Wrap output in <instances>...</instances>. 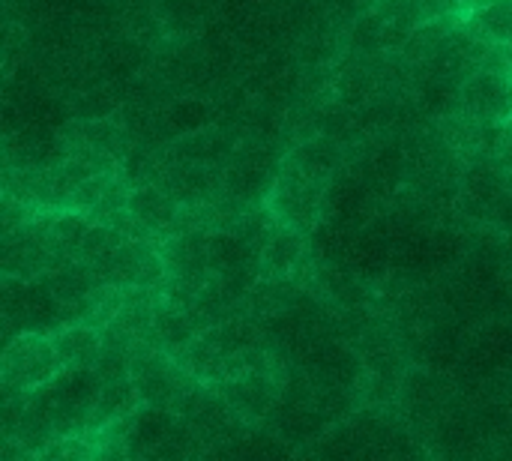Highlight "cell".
I'll list each match as a JSON object with an SVG mask.
<instances>
[{"label":"cell","instance_id":"obj_4","mask_svg":"<svg viewBox=\"0 0 512 461\" xmlns=\"http://www.w3.org/2000/svg\"><path fill=\"white\" fill-rule=\"evenodd\" d=\"M0 315H3L6 342L27 336V333L51 336L54 330L66 327V306H60L42 282H27V279L3 276Z\"/></svg>","mask_w":512,"mask_h":461},{"label":"cell","instance_id":"obj_15","mask_svg":"<svg viewBox=\"0 0 512 461\" xmlns=\"http://www.w3.org/2000/svg\"><path fill=\"white\" fill-rule=\"evenodd\" d=\"M240 147V141L222 129V126H207L198 129L192 135H183L177 141H168L165 156L168 162H195V165H213V168H225L234 156V150Z\"/></svg>","mask_w":512,"mask_h":461},{"label":"cell","instance_id":"obj_17","mask_svg":"<svg viewBox=\"0 0 512 461\" xmlns=\"http://www.w3.org/2000/svg\"><path fill=\"white\" fill-rule=\"evenodd\" d=\"M48 288V294L60 303V306H84L99 288V276L93 273L90 264L84 261H72L66 267H57L51 273H45L42 279H36Z\"/></svg>","mask_w":512,"mask_h":461},{"label":"cell","instance_id":"obj_16","mask_svg":"<svg viewBox=\"0 0 512 461\" xmlns=\"http://www.w3.org/2000/svg\"><path fill=\"white\" fill-rule=\"evenodd\" d=\"M306 264V234L279 225L261 246V279H300Z\"/></svg>","mask_w":512,"mask_h":461},{"label":"cell","instance_id":"obj_21","mask_svg":"<svg viewBox=\"0 0 512 461\" xmlns=\"http://www.w3.org/2000/svg\"><path fill=\"white\" fill-rule=\"evenodd\" d=\"M459 21H465V18H459V15H441V18H432V21L420 24L408 36L405 48L399 51L402 60L411 63V66H426L447 45V39L453 36V30L459 27Z\"/></svg>","mask_w":512,"mask_h":461},{"label":"cell","instance_id":"obj_14","mask_svg":"<svg viewBox=\"0 0 512 461\" xmlns=\"http://www.w3.org/2000/svg\"><path fill=\"white\" fill-rule=\"evenodd\" d=\"M183 207L159 186L153 183H141L132 186L129 195V216L135 219V225L141 228L144 240L150 243H162L168 237L177 234V222H180Z\"/></svg>","mask_w":512,"mask_h":461},{"label":"cell","instance_id":"obj_18","mask_svg":"<svg viewBox=\"0 0 512 461\" xmlns=\"http://www.w3.org/2000/svg\"><path fill=\"white\" fill-rule=\"evenodd\" d=\"M141 408V396L132 384V378H120V381H102L99 396L93 402L90 411V423H87V435L99 432L111 423H120L126 417H132Z\"/></svg>","mask_w":512,"mask_h":461},{"label":"cell","instance_id":"obj_12","mask_svg":"<svg viewBox=\"0 0 512 461\" xmlns=\"http://www.w3.org/2000/svg\"><path fill=\"white\" fill-rule=\"evenodd\" d=\"M459 108L483 126H507L512 120V75L474 72L459 90Z\"/></svg>","mask_w":512,"mask_h":461},{"label":"cell","instance_id":"obj_5","mask_svg":"<svg viewBox=\"0 0 512 461\" xmlns=\"http://www.w3.org/2000/svg\"><path fill=\"white\" fill-rule=\"evenodd\" d=\"M285 153L264 141H240L231 162L225 165V198L243 207L267 204V195L282 171Z\"/></svg>","mask_w":512,"mask_h":461},{"label":"cell","instance_id":"obj_6","mask_svg":"<svg viewBox=\"0 0 512 461\" xmlns=\"http://www.w3.org/2000/svg\"><path fill=\"white\" fill-rule=\"evenodd\" d=\"M3 276L36 282L45 273L66 267L54 240H51V213L36 216L33 222L3 234Z\"/></svg>","mask_w":512,"mask_h":461},{"label":"cell","instance_id":"obj_8","mask_svg":"<svg viewBox=\"0 0 512 461\" xmlns=\"http://www.w3.org/2000/svg\"><path fill=\"white\" fill-rule=\"evenodd\" d=\"M285 381H288V366L276 357L270 366H261L240 378L213 384V390L231 405V411L246 426H258L276 411V405L285 393Z\"/></svg>","mask_w":512,"mask_h":461},{"label":"cell","instance_id":"obj_1","mask_svg":"<svg viewBox=\"0 0 512 461\" xmlns=\"http://www.w3.org/2000/svg\"><path fill=\"white\" fill-rule=\"evenodd\" d=\"M204 441L192 432V426L171 411L138 408L129 426V456L132 461H204Z\"/></svg>","mask_w":512,"mask_h":461},{"label":"cell","instance_id":"obj_22","mask_svg":"<svg viewBox=\"0 0 512 461\" xmlns=\"http://www.w3.org/2000/svg\"><path fill=\"white\" fill-rule=\"evenodd\" d=\"M489 159H492V162H495V168L504 174L507 186H512V126L510 123L501 129V135H498V141H495V147H492V156H489Z\"/></svg>","mask_w":512,"mask_h":461},{"label":"cell","instance_id":"obj_9","mask_svg":"<svg viewBox=\"0 0 512 461\" xmlns=\"http://www.w3.org/2000/svg\"><path fill=\"white\" fill-rule=\"evenodd\" d=\"M93 273L102 285L114 288H147L159 291L165 285V261L159 243L150 240H126L111 255L93 264Z\"/></svg>","mask_w":512,"mask_h":461},{"label":"cell","instance_id":"obj_20","mask_svg":"<svg viewBox=\"0 0 512 461\" xmlns=\"http://www.w3.org/2000/svg\"><path fill=\"white\" fill-rule=\"evenodd\" d=\"M285 159L294 162L297 168H303L306 174H315V177L333 183V177L342 165V144L330 135H315V138H306L297 147H291L285 153Z\"/></svg>","mask_w":512,"mask_h":461},{"label":"cell","instance_id":"obj_25","mask_svg":"<svg viewBox=\"0 0 512 461\" xmlns=\"http://www.w3.org/2000/svg\"><path fill=\"white\" fill-rule=\"evenodd\" d=\"M330 3H336V6H351V3H357V0H330Z\"/></svg>","mask_w":512,"mask_h":461},{"label":"cell","instance_id":"obj_2","mask_svg":"<svg viewBox=\"0 0 512 461\" xmlns=\"http://www.w3.org/2000/svg\"><path fill=\"white\" fill-rule=\"evenodd\" d=\"M129 378L144 408H159L171 414H180L189 396L198 390V381L168 351L159 348H138L129 363Z\"/></svg>","mask_w":512,"mask_h":461},{"label":"cell","instance_id":"obj_13","mask_svg":"<svg viewBox=\"0 0 512 461\" xmlns=\"http://www.w3.org/2000/svg\"><path fill=\"white\" fill-rule=\"evenodd\" d=\"M504 192H507V180L489 156L468 162L456 186V210L471 222L489 225L492 210Z\"/></svg>","mask_w":512,"mask_h":461},{"label":"cell","instance_id":"obj_3","mask_svg":"<svg viewBox=\"0 0 512 461\" xmlns=\"http://www.w3.org/2000/svg\"><path fill=\"white\" fill-rule=\"evenodd\" d=\"M330 180L306 174L294 162H282V171L267 195V210L279 225H288L300 234H312L321 222L324 201H327Z\"/></svg>","mask_w":512,"mask_h":461},{"label":"cell","instance_id":"obj_7","mask_svg":"<svg viewBox=\"0 0 512 461\" xmlns=\"http://www.w3.org/2000/svg\"><path fill=\"white\" fill-rule=\"evenodd\" d=\"M63 372V363L51 345V336L27 333L6 342L0 357V387L9 393H33L54 381Z\"/></svg>","mask_w":512,"mask_h":461},{"label":"cell","instance_id":"obj_26","mask_svg":"<svg viewBox=\"0 0 512 461\" xmlns=\"http://www.w3.org/2000/svg\"><path fill=\"white\" fill-rule=\"evenodd\" d=\"M510 126H512V120H510Z\"/></svg>","mask_w":512,"mask_h":461},{"label":"cell","instance_id":"obj_24","mask_svg":"<svg viewBox=\"0 0 512 461\" xmlns=\"http://www.w3.org/2000/svg\"><path fill=\"white\" fill-rule=\"evenodd\" d=\"M501 273H504V285L512 294V237H504V249H501Z\"/></svg>","mask_w":512,"mask_h":461},{"label":"cell","instance_id":"obj_23","mask_svg":"<svg viewBox=\"0 0 512 461\" xmlns=\"http://www.w3.org/2000/svg\"><path fill=\"white\" fill-rule=\"evenodd\" d=\"M489 225H492L501 237H512V186H507V192L498 198Z\"/></svg>","mask_w":512,"mask_h":461},{"label":"cell","instance_id":"obj_10","mask_svg":"<svg viewBox=\"0 0 512 461\" xmlns=\"http://www.w3.org/2000/svg\"><path fill=\"white\" fill-rule=\"evenodd\" d=\"M150 183L165 189L180 207H204L225 198V168L156 159Z\"/></svg>","mask_w":512,"mask_h":461},{"label":"cell","instance_id":"obj_11","mask_svg":"<svg viewBox=\"0 0 512 461\" xmlns=\"http://www.w3.org/2000/svg\"><path fill=\"white\" fill-rule=\"evenodd\" d=\"M180 417L192 426V432L204 441L207 450L213 447H225L231 441H237L246 429V426L234 411L231 405L207 384H198V390L189 396V402L183 405Z\"/></svg>","mask_w":512,"mask_h":461},{"label":"cell","instance_id":"obj_19","mask_svg":"<svg viewBox=\"0 0 512 461\" xmlns=\"http://www.w3.org/2000/svg\"><path fill=\"white\" fill-rule=\"evenodd\" d=\"M63 369H93L102 354V333L87 324H66L51 333Z\"/></svg>","mask_w":512,"mask_h":461}]
</instances>
